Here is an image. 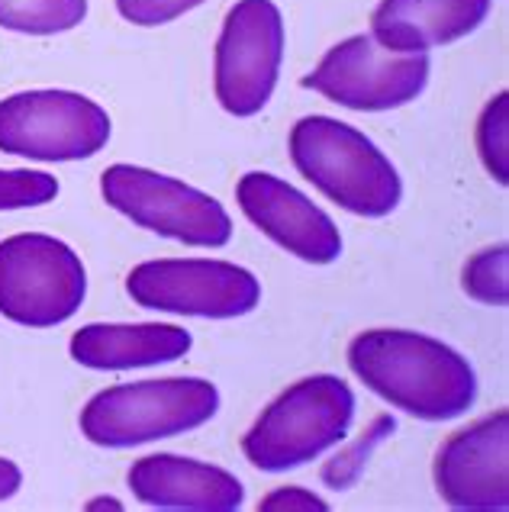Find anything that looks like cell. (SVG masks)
Wrapping results in <instances>:
<instances>
[{"label":"cell","instance_id":"6da1fadb","mask_svg":"<svg viewBox=\"0 0 509 512\" xmlns=\"http://www.w3.org/2000/svg\"><path fill=\"white\" fill-rule=\"evenodd\" d=\"M348 368L381 400L426 422L455 419L477 400V374L468 358L423 332H361L348 345Z\"/></svg>","mask_w":509,"mask_h":512},{"label":"cell","instance_id":"7a4b0ae2","mask_svg":"<svg viewBox=\"0 0 509 512\" xmlns=\"http://www.w3.org/2000/svg\"><path fill=\"white\" fill-rule=\"evenodd\" d=\"M290 158L303 178L348 213L381 219L400 207L397 168L355 126L332 116H303L290 129Z\"/></svg>","mask_w":509,"mask_h":512},{"label":"cell","instance_id":"3957f363","mask_svg":"<svg viewBox=\"0 0 509 512\" xmlns=\"http://www.w3.org/2000/svg\"><path fill=\"white\" fill-rule=\"evenodd\" d=\"M352 419V387L332 374H313L287 387L255 419V426L242 438V451L258 471H294L339 445L352 429Z\"/></svg>","mask_w":509,"mask_h":512},{"label":"cell","instance_id":"277c9868","mask_svg":"<svg viewBox=\"0 0 509 512\" xmlns=\"http://www.w3.org/2000/svg\"><path fill=\"white\" fill-rule=\"evenodd\" d=\"M220 409V390L203 377L139 380L100 390L81 413V432L100 448H133L200 429Z\"/></svg>","mask_w":509,"mask_h":512},{"label":"cell","instance_id":"5b68a950","mask_svg":"<svg viewBox=\"0 0 509 512\" xmlns=\"http://www.w3.org/2000/svg\"><path fill=\"white\" fill-rule=\"evenodd\" d=\"M84 294V265L62 239L23 232L0 242V313L13 323L58 326L81 310Z\"/></svg>","mask_w":509,"mask_h":512},{"label":"cell","instance_id":"8992f818","mask_svg":"<svg viewBox=\"0 0 509 512\" xmlns=\"http://www.w3.org/2000/svg\"><path fill=\"white\" fill-rule=\"evenodd\" d=\"M100 194L107 207L165 239L200 248H223L232 239V219L223 203L168 174L110 165L100 178Z\"/></svg>","mask_w":509,"mask_h":512},{"label":"cell","instance_id":"52a82bcc","mask_svg":"<svg viewBox=\"0 0 509 512\" xmlns=\"http://www.w3.org/2000/svg\"><path fill=\"white\" fill-rule=\"evenodd\" d=\"M110 142V116L75 91H23L0 100V152L33 162H81Z\"/></svg>","mask_w":509,"mask_h":512},{"label":"cell","instance_id":"ba28073f","mask_svg":"<svg viewBox=\"0 0 509 512\" xmlns=\"http://www.w3.org/2000/svg\"><path fill=\"white\" fill-rule=\"evenodd\" d=\"M429 84L426 52H394L384 49L374 36H352L332 46L303 87L323 94L332 104L348 110H397L410 104Z\"/></svg>","mask_w":509,"mask_h":512},{"label":"cell","instance_id":"9c48e42d","mask_svg":"<svg viewBox=\"0 0 509 512\" xmlns=\"http://www.w3.org/2000/svg\"><path fill=\"white\" fill-rule=\"evenodd\" d=\"M284 20L274 0H239L226 13L216 42L213 84L220 107L232 116L265 110L281 78Z\"/></svg>","mask_w":509,"mask_h":512},{"label":"cell","instance_id":"30bf717a","mask_svg":"<svg viewBox=\"0 0 509 512\" xmlns=\"http://www.w3.org/2000/svg\"><path fill=\"white\" fill-rule=\"evenodd\" d=\"M126 290L142 310L200 319H236L252 313L261 300L252 271L210 258L145 261L129 271Z\"/></svg>","mask_w":509,"mask_h":512},{"label":"cell","instance_id":"8fae6325","mask_svg":"<svg viewBox=\"0 0 509 512\" xmlns=\"http://www.w3.org/2000/svg\"><path fill=\"white\" fill-rule=\"evenodd\" d=\"M435 487L452 509H509V413L500 409L455 432L435 458Z\"/></svg>","mask_w":509,"mask_h":512},{"label":"cell","instance_id":"7c38bea8","mask_svg":"<svg viewBox=\"0 0 509 512\" xmlns=\"http://www.w3.org/2000/svg\"><path fill=\"white\" fill-rule=\"evenodd\" d=\"M236 200L242 213L290 255L310 265H332L342 255V236L329 213L274 174L249 171L236 187Z\"/></svg>","mask_w":509,"mask_h":512},{"label":"cell","instance_id":"4fadbf2b","mask_svg":"<svg viewBox=\"0 0 509 512\" xmlns=\"http://www.w3.org/2000/svg\"><path fill=\"white\" fill-rule=\"evenodd\" d=\"M129 490L139 503L158 509H191V512H232L245 500L236 474L223 467L181 458L149 455L129 467Z\"/></svg>","mask_w":509,"mask_h":512},{"label":"cell","instance_id":"5bb4252c","mask_svg":"<svg viewBox=\"0 0 509 512\" xmlns=\"http://www.w3.org/2000/svg\"><path fill=\"white\" fill-rule=\"evenodd\" d=\"M493 0H381L371 36L394 52H429L458 42L487 20Z\"/></svg>","mask_w":509,"mask_h":512},{"label":"cell","instance_id":"9a60e30c","mask_svg":"<svg viewBox=\"0 0 509 512\" xmlns=\"http://www.w3.org/2000/svg\"><path fill=\"white\" fill-rule=\"evenodd\" d=\"M191 345V332L171 323H91L71 335V358L94 371H129L178 361Z\"/></svg>","mask_w":509,"mask_h":512},{"label":"cell","instance_id":"2e32d148","mask_svg":"<svg viewBox=\"0 0 509 512\" xmlns=\"http://www.w3.org/2000/svg\"><path fill=\"white\" fill-rule=\"evenodd\" d=\"M87 17V0H0V26L26 36H55Z\"/></svg>","mask_w":509,"mask_h":512},{"label":"cell","instance_id":"e0dca14e","mask_svg":"<svg viewBox=\"0 0 509 512\" xmlns=\"http://www.w3.org/2000/svg\"><path fill=\"white\" fill-rule=\"evenodd\" d=\"M397 429V419L384 413V416H377L371 426L361 432L358 438L348 448H342L336 458H332L326 467H323V484L332 487V490H348V487H355L358 484V477L365 474V467L371 461V455L377 448H381L390 435H394Z\"/></svg>","mask_w":509,"mask_h":512},{"label":"cell","instance_id":"ac0fdd59","mask_svg":"<svg viewBox=\"0 0 509 512\" xmlns=\"http://www.w3.org/2000/svg\"><path fill=\"white\" fill-rule=\"evenodd\" d=\"M464 294L487 306H506L509 303V248L506 242L490 245L477 252L461 274Z\"/></svg>","mask_w":509,"mask_h":512},{"label":"cell","instance_id":"d6986e66","mask_svg":"<svg viewBox=\"0 0 509 512\" xmlns=\"http://www.w3.org/2000/svg\"><path fill=\"white\" fill-rule=\"evenodd\" d=\"M477 152L497 184H509V94H497L477 120Z\"/></svg>","mask_w":509,"mask_h":512},{"label":"cell","instance_id":"ffe728a7","mask_svg":"<svg viewBox=\"0 0 509 512\" xmlns=\"http://www.w3.org/2000/svg\"><path fill=\"white\" fill-rule=\"evenodd\" d=\"M58 197V181L46 171L29 168H0V210L42 207Z\"/></svg>","mask_w":509,"mask_h":512},{"label":"cell","instance_id":"44dd1931","mask_svg":"<svg viewBox=\"0 0 509 512\" xmlns=\"http://www.w3.org/2000/svg\"><path fill=\"white\" fill-rule=\"evenodd\" d=\"M200 4L203 0H116V10L136 26H165Z\"/></svg>","mask_w":509,"mask_h":512},{"label":"cell","instance_id":"7402d4cb","mask_svg":"<svg viewBox=\"0 0 509 512\" xmlns=\"http://www.w3.org/2000/svg\"><path fill=\"white\" fill-rule=\"evenodd\" d=\"M258 509H265V512H313V509L326 512L329 503L323 496H316L303 487H278L258 503Z\"/></svg>","mask_w":509,"mask_h":512},{"label":"cell","instance_id":"603a6c76","mask_svg":"<svg viewBox=\"0 0 509 512\" xmlns=\"http://www.w3.org/2000/svg\"><path fill=\"white\" fill-rule=\"evenodd\" d=\"M20 484H23L20 467L7 458H0V500H10V496L20 490Z\"/></svg>","mask_w":509,"mask_h":512},{"label":"cell","instance_id":"cb8c5ba5","mask_svg":"<svg viewBox=\"0 0 509 512\" xmlns=\"http://www.w3.org/2000/svg\"><path fill=\"white\" fill-rule=\"evenodd\" d=\"M87 509H123L120 500H113V496H100V500H91L87 503Z\"/></svg>","mask_w":509,"mask_h":512}]
</instances>
